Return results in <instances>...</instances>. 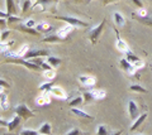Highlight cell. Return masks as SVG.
<instances>
[{"label":"cell","instance_id":"6da1fadb","mask_svg":"<svg viewBox=\"0 0 152 135\" xmlns=\"http://www.w3.org/2000/svg\"><path fill=\"white\" fill-rule=\"evenodd\" d=\"M104 25H105V19H103L96 27H94L89 30V39H90V42H91V44H95L98 42L99 37H100L102 32L104 29Z\"/></svg>","mask_w":152,"mask_h":135},{"label":"cell","instance_id":"7a4b0ae2","mask_svg":"<svg viewBox=\"0 0 152 135\" xmlns=\"http://www.w3.org/2000/svg\"><path fill=\"white\" fill-rule=\"evenodd\" d=\"M7 63L22 64V66L29 68V69H32V71H37V69L41 68V66H38V64H36L34 62H32V61H26V59H22V58H8V59H7Z\"/></svg>","mask_w":152,"mask_h":135},{"label":"cell","instance_id":"3957f363","mask_svg":"<svg viewBox=\"0 0 152 135\" xmlns=\"http://www.w3.org/2000/svg\"><path fill=\"white\" fill-rule=\"evenodd\" d=\"M15 113L17 115H19L22 119H29V118H33L34 116V113L28 108V106L26 104H20V105H18L17 108H15Z\"/></svg>","mask_w":152,"mask_h":135},{"label":"cell","instance_id":"277c9868","mask_svg":"<svg viewBox=\"0 0 152 135\" xmlns=\"http://www.w3.org/2000/svg\"><path fill=\"white\" fill-rule=\"evenodd\" d=\"M57 19L64 20V22L67 23V24H71V25H74V27L88 28V23L86 22H83V20L77 19V18H74V17H57Z\"/></svg>","mask_w":152,"mask_h":135},{"label":"cell","instance_id":"5b68a950","mask_svg":"<svg viewBox=\"0 0 152 135\" xmlns=\"http://www.w3.org/2000/svg\"><path fill=\"white\" fill-rule=\"evenodd\" d=\"M28 51H29V47H28L27 44H24V45H22L17 52H5L4 56L8 58H22L28 53Z\"/></svg>","mask_w":152,"mask_h":135},{"label":"cell","instance_id":"8992f818","mask_svg":"<svg viewBox=\"0 0 152 135\" xmlns=\"http://www.w3.org/2000/svg\"><path fill=\"white\" fill-rule=\"evenodd\" d=\"M48 54H50V51H47V49H29L28 53L24 56V58L32 59L36 57H45V56H48Z\"/></svg>","mask_w":152,"mask_h":135},{"label":"cell","instance_id":"52a82bcc","mask_svg":"<svg viewBox=\"0 0 152 135\" xmlns=\"http://www.w3.org/2000/svg\"><path fill=\"white\" fill-rule=\"evenodd\" d=\"M128 113H129V116L132 120H136L137 116L140 115V110H138V106L136 105L134 101H129L128 102Z\"/></svg>","mask_w":152,"mask_h":135},{"label":"cell","instance_id":"ba28073f","mask_svg":"<svg viewBox=\"0 0 152 135\" xmlns=\"http://www.w3.org/2000/svg\"><path fill=\"white\" fill-rule=\"evenodd\" d=\"M71 111H72L74 115L79 116L80 119H85V120H89V121H93V120H94V116L89 115L88 113H85V111L80 110V109H77V108H72V109H71Z\"/></svg>","mask_w":152,"mask_h":135},{"label":"cell","instance_id":"9c48e42d","mask_svg":"<svg viewBox=\"0 0 152 135\" xmlns=\"http://www.w3.org/2000/svg\"><path fill=\"white\" fill-rule=\"evenodd\" d=\"M74 30V25H71V24H67L66 27H64V28H61V29L57 32V35L60 37L61 39H66L67 37L70 35V33Z\"/></svg>","mask_w":152,"mask_h":135},{"label":"cell","instance_id":"30bf717a","mask_svg":"<svg viewBox=\"0 0 152 135\" xmlns=\"http://www.w3.org/2000/svg\"><path fill=\"white\" fill-rule=\"evenodd\" d=\"M50 94L53 97H56V99H60V100H65L66 99V92L61 87L53 86V87H52V90L50 91Z\"/></svg>","mask_w":152,"mask_h":135},{"label":"cell","instance_id":"8fae6325","mask_svg":"<svg viewBox=\"0 0 152 135\" xmlns=\"http://www.w3.org/2000/svg\"><path fill=\"white\" fill-rule=\"evenodd\" d=\"M119 63H121V67H122L123 69H124V71L129 72V73H133V72H134L136 69H137V68L134 67V64H133V63H131V62L128 61L127 58H122Z\"/></svg>","mask_w":152,"mask_h":135},{"label":"cell","instance_id":"7c38bea8","mask_svg":"<svg viewBox=\"0 0 152 135\" xmlns=\"http://www.w3.org/2000/svg\"><path fill=\"white\" fill-rule=\"evenodd\" d=\"M79 81L81 82V85H84L85 87H93L95 85V82H96V80L91 76H80Z\"/></svg>","mask_w":152,"mask_h":135},{"label":"cell","instance_id":"4fadbf2b","mask_svg":"<svg viewBox=\"0 0 152 135\" xmlns=\"http://www.w3.org/2000/svg\"><path fill=\"white\" fill-rule=\"evenodd\" d=\"M36 102L39 106L48 105L50 104V92H42V94L36 99Z\"/></svg>","mask_w":152,"mask_h":135},{"label":"cell","instance_id":"5bb4252c","mask_svg":"<svg viewBox=\"0 0 152 135\" xmlns=\"http://www.w3.org/2000/svg\"><path fill=\"white\" fill-rule=\"evenodd\" d=\"M20 119H22L20 116L17 115V116H14V118L10 120V121H8V125H7V126H8V129H9V131H13V130L18 126L19 123H20Z\"/></svg>","mask_w":152,"mask_h":135},{"label":"cell","instance_id":"9a60e30c","mask_svg":"<svg viewBox=\"0 0 152 135\" xmlns=\"http://www.w3.org/2000/svg\"><path fill=\"white\" fill-rule=\"evenodd\" d=\"M117 49L119 51V52H123V53H127L128 51H129V47H128V44L126 43L123 39H121V38H118L117 39Z\"/></svg>","mask_w":152,"mask_h":135},{"label":"cell","instance_id":"2e32d148","mask_svg":"<svg viewBox=\"0 0 152 135\" xmlns=\"http://www.w3.org/2000/svg\"><path fill=\"white\" fill-rule=\"evenodd\" d=\"M146 119H147V114H146V113H145V114H141V115L138 116V119H136V120H134V123H133V125L131 126V130H132V131H134V130L138 128L140 125L143 123Z\"/></svg>","mask_w":152,"mask_h":135},{"label":"cell","instance_id":"e0dca14e","mask_svg":"<svg viewBox=\"0 0 152 135\" xmlns=\"http://www.w3.org/2000/svg\"><path fill=\"white\" fill-rule=\"evenodd\" d=\"M90 92H91L94 100H103L107 96V92L104 90H91Z\"/></svg>","mask_w":152,"mask_h":135},{"label":"cell","instance_id":"ac0fdd59","mask_svg":"<svg viewBox=\"0 0 152 135\" xmlns=\"http://www.w3.org/2000/svg\"><path fill=\"white\" fill-rule=\"evenodd\" d=\"M36 29H37L38 32H46V33H48V32L53 30V27L48 25L47 23H39V24L36 25Z\"/></svg>","mask_w":152,"mask_h":135},{"label":"cell","instance_id":"d6986e66","mask_svg":"<svg viewBox=\"0 0 152 135\" xmlns=\"http://www.w3.org/2000/svg\"><path fill=\"white\" fill-rule=\"evenodd\" d=\"M7 10L9 15H14L17 13V8L14 4V0H7Z\"/></svg>","mask_w":152,"mask_h":135},{"label":"cell","instance_id":"ffe728a7","mask_svg":"<svg viewBox=\"0 0 152 135\" xmlns=\"http://www.w3.org/2000/svg\"><path fill=\"white\" fill-rule=\"evenodd\" d=\"M0 106H1V110H7L9 108V104H8V96L4 91H1V94H0Z\"/></svg>","mask_w":152,"mask_h":135},{"label":"cell","instance_id":"44dd1931","mask_svg":"<svg viewBox=\"0 0 152 135\" xmlns=\"http://www.w3.org/2000/svg\"><path fill=\"white\" fill-rule=\"evenodd\" d=\"M38 133L42 134V135H50L51 134V124L50 123H45L41 125L39 130H38Z\"/></svg>","mask_w":152,"mask_h":135},{"label":"cell","instance_id":"7402d4cb","mask_svg":"<svg viewBox=\"0 0 152 135\" xmlns=\"http://www.w3.org/2000/svg\"><path fill=\"white\" fill-rule=\"evenodd\" d=\"M43 42H46V43H58V42H62V39L57 34H52V35H48V37H46V38H43Z\"/></svg>","mask_w":152,"mask_h":135},{"label":"cell","instance_id":"603a6c76","mask_svg":"<svg viewBox=\"0 0 152 135\" xmlns=\"http://www.w3.org/2000/svg\"><path fill=\"white\" fill-rule=\"evenodd\" d=\"M19 29H20L22 32H24V33L32 34V35H39V32H37L36 29H33V28H28L26 25H20L19 27Z\"/></svg>","mask_w":152,"mask_h":135},{"label":"cell","instance_id":"cb8c5ba5","mask_svg":"<svg viewBox=\"0 0 152 135\" xmlns=\"http://www.w3.org/2000/svg\"><path fill=\"white\" fill-rule=\"evenodd\" d=\"M47 62H48L52 67H58L61 64V59L58 57H52V56H50V57L47 58Z\"/></svg>","mask_w":152,"mask_h":135},{"label":"cell","instance_id":"d4e9b609","mask_svg":"<svg viewBox=\"0 0 152 135\" xmlns=\"http://www.w3.org/2000/svg\"><path fill=\"white\" fill-rule=\"evenodd\" d=\"M114 22H115L117 25H124V18H123V15L121 13H114Z\"/></svg>","mask_w":152,"mask_h":135},{"label":"cell","instance_id":"484cf974","mask_svg":"<svg viewBox=\"0 0 152 135\" xmlns=\"http://www.w3.org/2000/svg\"><path fill=\"white\" fill-rule=\"evenodd\" d=\"M126 58H127L131 63H136V62H138V61H140V58L137 57L136 54H133V53L131 52V51H128V52L126 53Z\"/></svg>","mask_w":152,"mask_h":135},{"label":"cell","instance_id":"4316f807","mask_svg":"<svg viewBox=\"0 0 152 135\" xmlns=\"http://www.w3.org/2000/svg\"><path fill=\"white\" fill-rule=\"evenodd\" d=\"M83 100H84V97H83V96H77V97H75V99L71 100V101L69 102V105L71 106V108H76L77 105L81 104Z\"/></svg>","mask_w":152,"mask_h":135},{"label":"cell","instance_id":"83f0119b","mask_svg":"<svg viewBox=\"0 0 152 135\" xmlns=\"http://www.w3.org/2000/svg\"><path fill=\"white\" fill-rule=\"evenodd\" d=\"M52 87H53V83H52V82H46V83H43V85L39 86V91H42V92H50L52 90Z\"/></svg>","mask_w":152,"mask_h":135},{"label":"cell","instance_id":"f1b7e54d","mask_svg":"<svg viewBox=\"0 0 152 135\" xmlns=\"http://www.w3.org/2000/svg\"><path fill=\"white\" fill-rule=\"evenodd\" d=\"M131 91H134V92H141V94H146V88L145 87H142L141 85H132L131 87Z\"/></svg>","mask_w":152,"mask_h":135},{"label":"cell","instance_id":"f546056e","mask_svg":"<svg viewBox=\"0 0 152 135\" xmlns=\"http://www.w3.org/2000/svg\"><path fill=\"white\" fill-rule=\"evenodd\" d=\"M138 20L146 25L152 27V18L151 17H138Z\"/></svg>","mask_w":152,"mask_h":135},{"label":"cell","instance_id":"4dcf8cb0","mask_svg":"<svg viewBox=\"0 0 152 135\" xmlns=\"http://www.w3.org/2000/svg\"><path fill=\"white\" fill-rule=\"evenodd\" d=\"M43 76L47 78V80H53L55 76H56V72L53 71V69H48V71H45Z\"/></svg>","mask_w":152,"mask_h":135},{"label":"cell","instance_id":"1f68e13d","mask_svg":"<svg viewBox=\"0 0 152 135\" xmlns=\"http://www.w3.org/2000/svg\"><path fill=\"white\" fill-rule=\"evenodd\" d=\"M96 134L98 135H109L107 128L104 126V125H99L98 129H96Z\"/></svg>","mask_w":152,"mask_h":135},{"label":"cell","instance_id":"d6a6232c","mask_svg":"<svg viewBox=\"0 0 152 135\" xmlns=\"http://www.w3.org/2000/svg\"><path fill=\"white\" fill-rule=\"evenodd\" d=\"M58 0H37V5H48V4H55Z\"/></svg>","mask_w":152,"mask_h":135},{"label":"cell","instance_id":"836d02e7","mask_svg":"<svg viewBox=\"0 0 152 135\" xmlns=\"http://www.w3.org/2000/svg\"><path fill=\"white\" fill-rule=\"evenodd\" d=\"M20 135H39V133L36 130H31V129H24L20 131Z\"/></svg>","mask_w":152,"mask_h":135},{"label":"cell","instance_id":"e575fe53","mask_svg":"<svg viewBox=\"0 0 152 135\" xmlns=\"http://www.w3.org/2000/svg\"><path fill=\"white\" fill-rule=\"evenodd\" d=\"M31 6H32V1L31 0H26L24 3H23V6H22V12L23 13H26V12H28L31 9Z\"/></svg>","mask_w":152,"mask_h":135},{"label":"cell","instance_id":"d590c367","mask_svg":"<svg viewBox=\"0 0 152 135\" xmlns=\"http://www.w3.org/2000/svg\"><path fill=\"white\" fill-rule=\"evenodd\" d=\"M14 44V42L12 40V42H8V43H4V42H1V51H9V48L12 47V45Z\"/></svg>","mask_w":152,"mask_h":135},{"label":"cell","instance_id":"8d00e7d4","mask_svg":"<svg viewBox=\"0 0 152 135\" xmlns=\"http://www.w3.org/2000/svg\"><path fill=\"white\" fill-rule=\"evenodd\" d=\"M19 20H22V19L19 17H15V15H9V18H8V23H15Z\"/></svg>","mask_w":152,"mask_h":135},{"label":"cell","instance_id":"74e56055","mask_svg":"<svg viewBox=\"0 0 152 135\" xmlns=\"http://www.w3.org/2000/svg\"><path fill=\"white\" fill-rule=\"evenodd\" d=\"M26 27L28 28H33V27H36V20H33V19H28L26 22Z\"/></svg>","mask_w":152,"mask_h":135},{"label":"cell","instance_id":"f35d334b","mask_svg":"<svg viewBox=\"0 0 152 135\" xmlns=\"http://www.w3.org/2000/svg\"><path fill=\"white\" fill-rule=\"evenodd\" d=\"M66 135H81V133H80V130L76 128V129H72V130H70V131L66 134Z\"/></svg>","mask_w":152,"mask_h":135},{"label":"cell","instance_id":"ab89813d","mask_svg":"<svg viewBox=\"0 0 152 135\" xmlns=\"http://www.w3.org/2000/svg\"><path fill=\"white\" fill-rule=\"evenodd\" d=\"M84 99L86 100V101H89V100H94V97H93V95H91V92H85L84 94Z\"/></svg>","mask_w":152,"mask_h":135},{"label":"cell","instance_id":"60d3db41","mask_svg":"<svg viewBox=\"0 0 152 135\" xmlns=\"http://www.w3.org/2000/svg\"><path fill=\"white\" fill-rule=\"evenodd\" d=\"M9 33H10L9 30H3V33H1V42H5V40H7Z\"/></svg>","mask_w":152,"mask_h":135},{"label":"cell","instance_id":"b9f144b4","mask_svg":"<svg viewBox=\"0 0 152 135\" xmlns=\"http://www.w3.org/2000/svg\"><path fill=\"white\" fill-rule=\"evenodd\" d=\"M132 1H133V4H134V5H137V8H140V9L143 8V4H142L141 0H132Z\"/></svg>","mask_w":152,"mask_h":135},{"label":"cell","instance_id":"7bdbcfd3","mask_svg":"<svg viewBox=\"0 0 152 135\" xmlns=\"http://www.w3.org/2000/svg\"><path fill=\"white\" fill-rule=\"evenodd\" d=\"M133 64H134V67H136L137 69H138V68H142V67H143V66H145V63H143V62H142V61H141V59H140V61H138V62L133 63Z\"/></svg>","mask_w":152,"mask_h":135},{"label":"cell","instance_id":"ee69618b","mask_svg":"<svg viewBox=\"0 0 152 135\" xmlns=\"http://www.w3.org/2000/svg\"><path fill=\"white\" fill-rule=\"evenodd\" d=\"M0 24H1V30H5L4 29V27H7V23H5V20H4V18L0 19Z\"/></svg>","mask_w":152,"mask_h":135},{"label":"cell","instance_id":"f6af8a7d","mask_svg":"<svg viewBox=\"0 0 152 135\" xmlns=\"http://www.w3.org/2000/svg\"><path fill=\"white\" fill-rule=\"evenodd\" d=\"M114 1H117V0H103V4L107 5V4H110V3H114Z\"/></svg>","mask_w":152,"mask_h":135},{"label":"cell","instance_id":"bcb514c9","mask_svg":"<svg viewBox=\"0 0 152 135\" xmlns=\"http://www.w3.org/2000/svg\"><path fill=\"white\" fill-rule=\"evenodd\" d=\"M140 15H141V17H146V10H145L143 8L140 9Z\"/></svg>","mask_w":152,"mask_h":135},{"label":"cell","instance_id":"7dc6e473","mask_svg":"<svg viewBox=\"0 0 152 135\" xmlns=\"http://www.w3.org/2000/svg\"><path fill=\"white\" fill-rule=\"evenodd\" d=\"M0 85H1V87H4V86H5V87H9V85H8L7 82H4L3 78H1V80H0Z\"/></svg>","mask_w":152,"mask_h":135},{"label":"cell","instance_id":"c3c4849f","mask_svg":"<svg viewBox=\"0 0 152 135\" xmlns=\"http://www.w3.org/2000/svg\"><path fill=\"white\" fill-rule=\"evenodd\" d=\"M113 135H122V130H118V131L115 134H113Z\"/></svg>","mask_w":152,"mask_h":135},{"label":"cell","instance_id":"681fc988","mask_svg":"<svg viewBox=\"0 0 152 135\" xmlns=\"http://www.w3.org/2000/svg\"><path fill=\"white\" fill-rule=\"evenodd\" d=\"M75 1H76V3H81L83 0H75Z\"/></svg>","mask_w":152,"mask_h":135},{"label":"cell","instance_id":"f907efd6","mask_svg":"<svg viewBox=\"0 0 152 135\" xmlns=\"http://www.w3.org/2000/svg\"><path fill=\"white\" fill-rule=\"evenodd\" d=\"M39 135H42V134H39Z\"/></svg>","mask_w":152,"mask_h":135}]
</instances>
